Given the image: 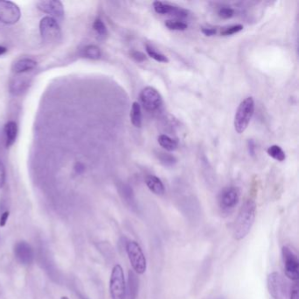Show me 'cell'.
I'll list each match as a JSON object with an SVG mask.
<instances>
[{
	"mask_svg": "<svg viewBox=\"0 0 299 299\" xmlns=\"http://www.w3.org/2000/svg\"><path fill=\"white\" fill-rule=\"evenodd\" d=\"M256 215V204L249 199L240 208V212L237 216L233 225L232 235L236 240H241L249 234L253 227Z\"/></svg>",
	"mask_w": 299,
	"mask_h": 299,
	"instance_id": "1",
	"label": "cell"
},
{
	"mask_svg": "<svg viewBox=\"0 0 299 299\" xmlns=\"http://www.w3.org/2000/svg\"><path fill=\"white\" fill-rule=\"evenodd\" d=\"M254 113V101L253 97H247L241 102L234 116V129L238 134H243L249 127Z\"/></svg>",
	"mask_w": 299,
	"mask_h": 299,
	"instance_id": "2",
	"label": "cell"
},
{
	"mask_svg": "<svg viewBox=\"0 0 299 299\" xmlns=\"http://www.w3.org/2000/svg\"><path fill=\"white\" fill-rule=\"evenodd\" d=\"M110 295L112 299H125L127 287L122 267L117 264L112 270L110 278Z\"/></svg>",
	"mask_w": 299,
	"mask_h": 299,
	"instance_id": "3",
	"label": "cell"
},
{
	"mask_svg": "<svg viewBox=\"0 0 299 299\" xmlns=\"http://www.w3.org/2000/svg\"><path fill=\"white\" fill-rule=\"evenodd\" d=\"M127 256L131 265L137 274L142 275L147 270V260L139 243L129 240L126 246Z\"/></svg>",
	"mask_w": 299,
	"mask_h": 299,
	"instance_id": "4",
	"label": "cell"
},
{
	"mask_svg": "<svg viewBox=\"0 0 299 299\" xmlns=\"http://www.w3.org/2000/svg\"><path fill=\"white\" fill-rule=\"evenodd\" d=\"M40 33L43 41L47 43L59 42L62 35L58 23L49 16L42 19L40 22Z\"/></svg>",
	"mask_w": 299,
	"mask_h": 299,
	"instance_id": "5",
	"label": "cell"
},
{
	"mask_svg": "<svg viewBox=\"0 0 299 299\" xmlns=\"http://www.w3.org/2000/svg\"><path fill=\"white\" fill-rule=\"evenodd\" d=\"M282 256L284 271L287 276L293 281H298L299 277V261L298 256L288 247L282 248Z\"/></svg>",
	"mask_w": 299,
	"mask_h": 299,
	"instance_id": "6",
	"label": "cell"
},
{
	"mask_svg": "<svg viewBox=\"0 0 299 299\" xmlns=\"http://www.w3.org/2000/svg\"><path fill=\"white\" fill-rule=\"evenodd\" d=\"M240 192L239 188L234 186L227 187L219 195V206L224 211L232 210L240 201Z\"/></svg>",
	"mask_w": 299,
	"mask_h": 299,
	"instance_id": "7",
	"label": "cell"
},
{
	"mask_svg": "<svg viewBox=\"0 0 299 299\" xmlns=\"http://www.w3.org/2000/svg\"><path fill=\"white\" fill-rule=\"evenodd\" d=\"M139 99L144 108L149 112L159 109L162 104V97L159 92L150 86L141 90L139 93Z\"/></svg>",
	"mask_w": 299,
	"mask_h": 299,
	"instance_id": "8",
	"label": "cell"
},
{
	"mask_svg": "<svg viewBox=\"0 0 299 299\" xmlns=\"http://www.w3.org/2000/svg\"><path fill=\"white\" fill-rule=\"evenodd\" d=\"M21 19V10L17 4L11 1L0 0V22L6 25H13Z\"/></svg>",
	"mask_w": 299,
	"mask_h": 299,
	"instance_id": "9",
	"label": "cell"
},
{
	"mask_svg": "<svg viewBox=\"0 0 299 299\" xmlns=\"http://www.w3.org/2000/svg\"><path fill=\"white\" fill-rule=\"evenodd\" d=\"M267 285L270 296L274 299H284L286 297V283L281 275L277 272H272L267 279Z\"/></svg>",
	"mask_w": 299,
	"mask_h": 299,
	"instance_id": "10",
	"label": "cell"
},
{
	"mask_svg": "<svg viewBox=\"0 0 299 299\" xmlns=\"http://www.w3.org/2000/svg\"><path fill=\"white\" fill-rule=\"evenodd\" d=\"M37 7L43 13H47L51 18L57 21H62L64 17V8L63 4L58 0H43L39 1Z\"/></svg>",
	"mask_w": 299,
	"mask_h": 299,
	"instance_id": "11",
	"label": "cell"
},
{
	"mask_svg": "<svg viewBox=\"0 0 299 299\" xmlns=\"http://www.w3.org/2000/svg\"><path fill=\"white\" fill-rule=\"evenodd\" d=\"M153 6H154L156 13L162 14V15L169 14V15H172V16L180 18V19H185L189 16V11H187L186 9L178 7L176 5H171L164 2L155 1Z\"/></svg>",
	"mask_w": 299,
	"mask_h": 299,
	"instance_id": "12",
	"label": "cell"
},
{
	"mask_svg": "<svg viewBox=\"0 0 299 299\" xmlns=\"http://www.w3.org/2000/svg\"><path fill=\"white\" fill-rule=\"evenodd\" d=\"M14 255L21 264L28 265L34 261V250L25 241H20L14 247Z\"/></svg>",
	"mask_w": 299,
	"mask_h": 299,
	"instance_id": "13",
	"label": "cell"
},
{
	"mask_svg": "<svg viewBox=\"0 0 299 299\" xmlns=\"http://www.w3.org/2000/svg\"><path fill=\"white\" fill-rule=\"evenodd\" d=\"M119 194L128 207L133 210L137 209V202H136L135 192L130 186L126 184H121L119 186Z\"/></svg>",
	"mask_w": 299,
	"mask_h": 299,
	"instance_id": "14",
	"label": "cell"
},
{
	"mask_svg": "<svg viewBox=\"0 0 299 299\" xmlns=\"http://www.w3.org/2000/svg\"><path fill=\"white\" fill-rule=\"evenodd\" d=\"M145 182L148 189L153 193L156 194L157 196H162L165 193L164 184L159 177H156L154 175H148L146 177Z\"/></svg>",
	"mask_w": 299,
	"mask_h": 299,
	"instance_id": "15",
	"label": "cell"
},
{
	"mask_svg": "<svg viewBox=\"0 0 299 299\" xmlns=\"http://www.w3.org/2000/svg\"><path fill=\"white\" fill-rule=\"evenodd\" d=\"M37 66V63L29 58L19 60L13 67V71L16 74H22L25 72L31 71Z\"/></svg>",
	"mask_w": 299,
	"mask_h": 299,
	"instance_id": "16",
	"label": "cell"
},
{
	"mask_svg": "<svg viewBox=\"0 0 299 299\" xmlns=\"http://www.w3.org/2000/svg\"><path fill=\"white\" fill-rule=\"evenodd\" d=\"M17 124L13 121H9L4 126V137H5V146L9 148L15 142L17 137Z\"/></svg>",
	"mask_w": 299,
	"mask_h": 299,
	"instance_id": "17",
	"label": "cell"
},
{
	"mask_svg": "<svg viewBox=\"0 0 299 299\" xmlns=\"http://www.w3.org/2000/svg\"><path fill=\"white\" fill-rule=\"evenodd\" d=\"M131 122L134 127L139 128L142 126L141 107L138 102H134L130 111Z\"/></svg>",
	"mask_w": 299,
	"mask_h": 299,
	"instance_id": "18",
	"label": "cell"
},
{
	"mask_svg": "<svg viewBox=\"0 0 299 299\" xmlns=\"http://www.w3.org/2000/svg\"><path fill=\"white\" fill-rule=\"evenodd\" d=\"M158 143L161 148H164L167 151H174L178 147V142L176 139H172L168 135H161L158 136Z\"/></svg>",
	"mask_w": 299,
	"mask_h": 299,
	"instance_id": "19",
	"label": "cell"
},
{
	"mask_svg": "<svg viewBox=\"0 0 299 299\" xmlns=\"http://www.w3.org/2000/svg\"><path fill=\"white\" fill-rule=\"evenodd\" d=\"M138 288H139V280L137 279L136 275L130 271L129 277H128V294L129 299H136L138 294Z\"/></svg>",
	"mask_w": 299,
	"mask_h": 299,
	"instance_id": "20",
	"label": "cell"
},
{
	"mask_svg": "<svg viewBox=\"0 0 299 299\" xmlns=\"http://www.w3.org/2000/svg\"><path fill=\"white\" fill-rule=\"evenodd\" d=\"M156 156L161 163L165 167H173L177 162V159L175 156L165 152H156Z\"/></svg>",
	"mask_w": 299,
	"mask_h": 299,
	"instance_id": "21",
	"label": "cell"
},
{
	"mask_svg": "<svg viewBox=\"0 0 299 299\" xmlns=\"http://www.w3.org/2000/svg\"><path fill=\"white\" fill-rule=\"evenodd\" d=\"M267 153L270 157H272L273 159L278 161H283L286 159L285 153L282 150V148L278 145L270 146V148H268Z\"/></svg>",
	"mask_w": 299,
	"mask_h": 299,
	"instance_id": "22",
	"label": "cell"
},
{
	"mask_svg": "<svg viewBox=\"0 0 299 299\" xmlns=\"http://www.w3.org/2000/svg\"><path fill=\"white\" fill-rule=\"evenodd\" d=\"M146 51H147L148 56H150L152 59L156 60V62L163 63V64H168L169 62V58L166 55L157 52L154 47H152L148 44L146 45Z\"/></svg>",
	"mask_w": 299,
	"mask_h": 299,
	"instance_id": "23",
	"label": "cell"
},
{
	"mask_svg": "<svg viewBox=\"0 0 299 299\" xmlns=\"http://www.w3.org/2000/svg\"><path fill=\"white\" fill-rule=\"evenodd\" d=\"M83 55L89 59L97 60L99 59L101 56V51L97 46L89 45L84 48Z\"/></svg>",
	"mask_w": 299,
	"mask_h": 299,
	"instance_id": "24",
	"label": "cell"
},
{
	"mask_svg": "<svg viewBox=\"0 0 299 299\" xmlns=\"http://www.w3.org/2000/svg\"><path fill=\"white\" fill-rule=\"evenodd\" d=\"M165 25L169 30H174V31H184L188 28V25L186 23L179 21H170V20L166 21Z\"/></svg>",
	"mask_w": 299,
	"mask_h": 299,
	"instance_id": "25",
	"label": "cell"
},
{
	"mask_svg": "<svg viewBox=\"0 0 299 299\" xmlns=\"http://www.w3.org/2000/svg\"><path fill=\"white\" fill-rule=\"evenodd\" d=\"M93 29L101 37H106L107 35V28L105 23L100 19H97L93 23Z\"/></svg>",
	"mask_w": 299,
	"mask_h": 299,
	"instance_id": "26",
	"label": "cell"
},
{
	"mask_svg": "<svg viewBox=\"0 0 299 299\" xmlns=\"http://www.w3.org/2000/svg\"><path fill=\"white\" fill-rule=\"evenodd\" d=\"M241 30H243V25L238 24V25H232L227 27H223V29L221 30L220 34L223 36H228V35H232V34H237L240 32Z\"/></svg>",
	"mask_w": 299,
	"mask_h": 299,
	"instance_id": "27",
	"label": "cell"
},
{
	"mask_svg": "<svg viewBox=\"0 0 299 299\" xmlns=\"http://www.w3.org/2000/svg\"><path fill=\"white\" fill-rule=\"evenodd\" d=\"M218 14H219V17L222 18L224 20H228V19H231L234 15V10L231 7H228V6H223V7L219 9Z\"/></svg>",
	"mask_w": 299,
	"mask_h": 299,
	"instance_id": "28",
	"label": "cell"
},
{
	"mask_svg": "<svg viewBox=\"0 0 299 299\" xmlns=\"http://www.w3.org/2000/svg\"><path fill=\"white\" fill-rule=\"evenodd\" d=\"M131 57L135 60L138 63H143L147 60V56L142 52L139 51L133 50L130 52Z\"/></svg>",
	"mask_w": 299,
	"mask_h": 299,
	"instance_id": "29",
	"label": "cell"
},
{
	"mask_svg": "<svg viewBox=\"0 0 299 299\" xmlns=\"http://www.w3.org/2000/svg\"><path fill=\"white\" fill-rule=\"evenodd\" d=\"M248 150H249V155L251 156H255V152H256V148H255V143L253 139H249L248 140Z\"/></svg>",
	"mask_w": 299,
	"mask_h": 299,
	"instance_id": "30",
	"label": "cell"
},
{
	"mask_svg": "<svg viewBox=\"0 0 299 299\" xmlns=\"http://www.w3.org/2000/svg\"><path fill=\"white\" fill-rule=\"evenodd\" d=\"M4 181H5V169L4 164L0 161V189L4 186Z\"/></svg>",
	"mask_w": 299,
	"mask_h": 299,
	"instance_id": "31",
	"label": "cell"
},
{
	"mask_svg": "<svg viewBox=\"0 0 299 299\" xmlns=\"http://www.w3.org/2000/svg\"><path fill=\"white\" fill-rule=\"evenodd\" d=\"M202 33L207 36H213L218 33V30L214 27H203Z\"/></svg>",
	"mask_w": 299,
	"mask_h": 299,
	"instance_id": "32",
	"label": "cell"
},
{
	"mask_svg": "<svg viewBox=\"0 0 299 299\" xmlns=\"http://www.w3.org/2000/svg\"><path fill=\"white\" fill-rule=\"evenodd\" d=\"M9 211H4L3 212L1 216H0V227L1 228H4V226H5V224L7 222V220H8L9 218Z\"/></svg>",
	"mask_w": 299,
	"mask_h": 299,
	"instance_id": "33",
	"label": "cell"
},
{
	"mask_svg": "<svg viewBox=\"0 0 299 299\" xmlns=\"http://www.w3.org/2000/svg\"><path fill=\"white\" fill-rule=\"evenodd\" d=\"M299 299V285H298V283H296L295 285L292 288L291 292V299Z\"/></svg>",
	"mask_w": 299,
	"mask_h": 299,
	"instance_id": "34",
	"label": "cell"
},
{
	"mask_svg": "<svg viewBox=\"0 0 299 299\" xmlns=\"http://www.w3.org/2000/svg\"><path fill=\"white\" fill-rule=\"evenodd\" d=\"M6 51H7V48H6V47H4V46H0V55H3L4 54H5Z\"/></svg>",
	"mask_w": 299,
	"mask_h": 299,
	"instance_id": "35",
	"label": "cell"
},
{
	"mask_svg": "<svg viewBox=\"0 0 299 299\" xmlns=\"http://www.w3.org/2000/svg\"><path fill=\"white\" fill-rule=\"evenodd\" d=\"M61 299H69L68 297H62V298H61Z\"/></svg>",
	"mask_w": 299,
	"mask_h": 299,
	"instance_id": "36",
	"label": "cell"
},
{
	"mask_svg": "<svg viewBox=\"0 0 299 299\" xmlns=\"http://www.w3.org/2000/svg\"></svg>",
	"mask_w": 299,
	"mask_h": 299,
	"instance_id": "37",
	"label": "cell"
}]
</instances>
